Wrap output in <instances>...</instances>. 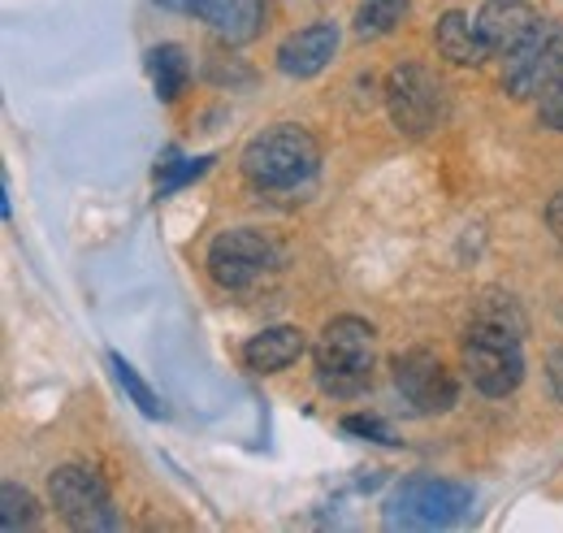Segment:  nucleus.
I'll return each instance as SVG.
<instances>
[{"mask_svg": "<svg viewBox=\"0 0 563 533\" xmlns=\"http://www.w3.org/2000/svg\"><path fill=\"white\" fill-rule=\"evenodd\" d=\"M239 165H243V178L252 187H261V192H290V187H303V183L317 178L321 148H317V139L303 127L282 122V127L252 134L243 156H239Z\"/></svg>", "mask_w": 563, "mask_h": 533, "instance_id": "nucleus-1", "label": "nucleus"}, {"mask_svg": "<svg viewBox=\"0 0 563 533\" xmlns=\"http://www.w3.org/2000/svg\"><path fill=\"white\" fill-rule=\"evenodd\" d=\"M373 347H377V334L368 322L360 317H334L317 347H312V360H317V382L325 395H360L373 378Z\"/></svg>", "mask_w": 563, "mask_h": 533, "instance_id": "nucleus-2", "label": "nucleus"}, {"mask_svg": "<svg viewBox=\"0 0 563 533\" xmlns=\"http://www.w3.org/2000/svg\"><path fill=\"white\" fill-rule=\"evenodd\" d=\"M473 516V490L460 481L412 477L386 499V530H451Z\"/></svg>", "mask_w": 563, "mask_h": 533, "instance_id": "nucleus-3", "label": "nucleus"}, {"mask_svg": "<svg viewBox=\"0 0 563 533\" xmlns=\"http://www.w3.org/2000/svg\"><path fill=\"white\" fill-rule=\"evenodd\" d=\"M464 373H468V382H473L482 395H490V400L511 395V391L525 382L520 334L468 322V334H464Z\"/></svg>", "mask_w": 563, "mask_h": 533, "instance_id": "nucleus-4", "label": "nucleus"}, {"mask_svg": "<svg viewBox=\"0 0 563 533\" xmlns=\"http://www.w3.org/2000/svg\"><path fill=\"white\" fill-rule=\"evenodd\" d=\"M48 499L57 508V516L82 533H104L118 530L122 516L113 508V494L104 486V477L87 465H62L48 477Z\"/></svg>", "mask_w": 563, "mask_h": 533, "instance_id": "nucleus-5", "label": "nucleus"}, {"mask_svg": "<svg viewBox=\"0 0 563 533\" xmlns=\"http://www.w3.org/2000/svg\"><path fill=\"white\" fill-rule=\"evenodd\" d=\"M386 109L404 134H429L446 113V87L424 66H395L386 78Z\"/></svg>", "mask_w": 563, "mask_h": 533, "instance_id": "nucleus-6", "label": "nucleus"}, {"mask_svg": "<svg viewBox=\"0 0 563 533\" xmlns=\"http://www.w3.org/2000/svg\"><path fill=\"white\" fill-rule=\"evenodd\" d=\"M503 62H507V66H503V87H507L511 100H533V96H542V87L563 69V22L542 18L538 31H533L516 53H507Z\"/></svg>", "mask_w": 563, "mask_h": 533, "instance_id": "nucleus-7", "label": "nucleus"}, {"mask_svg": "<svg viewBox=\"0 0 563 533\" xmlns=\"http://www.w3.org/2000/svg\"><path fill=\"white\" fill-rule=\"evenodd\" d=\"M274 265H278V248H274L261 230H247V226L217 235L209 248L212 282L225 286V291H247V286H256Z\"/></svg>", "mask_w": 563, "mask_h": 533, "instance_id": "nucleus-8", "label": "nucleus"}, {"mask_svg": "<svg viewBox=\"0 0 563 533\" xmlns=\"http://www.w3.org/2000/svg\"><path fill=\"white\" fill-rule=\"evenodd\" d=\"M395 391L404 395V403L421 416H438L451 412L460 400V382L455 373L424 347H412L404 356H395Z\"/></svg>", "mask_w": 563, "mask_h": 533, "instance_id": "nucleus-9", "label": "nucleus"}, {"mask_svg": "<svg viewBox=\"0 0 563 533\" xmlns=\"http://www.w3.org/2000/svg\"><path fill=\"white\" fill-rule=\"evenodd\" d=\"M339 53V26L334 22H312L290 31L278 44V69L286 78H317Z\"/></svg>", "mask_w": 563, "mask_h": 533, "instance_id": "nucleus-10", "label": "nucleus"}, {"mask_svg": "<svg viewBox=\"0 0 563 533\" xmlns=\"http://www.w3.org/2000/svg\"><path fill=\"white\" fill-rule=\"evenodd\" d=\"M538 22H542L538 9L525 4V0H486V4L477 9V31H482L486 48L498 53V57L516 53V48L538 31Z\"/></svg>", "mask_w": 563, "mask_h": 533, "instance_id": "nucleus-11", "label": "nucleus"}, {"mask_svg": "<svg viewBox=\"0 0 563 533\" xmlns=\"http://www.w3.org/2000/svg\"><path fill=\"white\" fill-rule=\"evenodd\" d=\"M196 18H205L225 44H252L265 31V0H200Z\"/></svg>", "mask_w": 563, "mask_h": 533, "instance_id": "nucleus-12", "label": "nucleus"}, {"mask_svg": "<svg viewBox=\"0 0 563 533\" xmlns=\"http://www.w3.org/2000/svg\"><path fill=\"white\" fill-rule=\"evenodd\" d=\"M303 351H308L303 330H295V326H269V330L252 334V338L243 342V365H247L252 373H282V369H290Z\"/></svg>", "mask_w": 563, "mask_h": 533, "instance_id": "nucleus-13", "label": "nucleus"}, {"mask_svg": "<svg viewBox=\"0 0 563 533\" xmlns=\"http://www.w3.org/2000/svg\"><path fill=\"white\" fill-rule=\"evenodd\" d=\"M433 44H438V53H442L446 62H455V66H482V62L490 57V48H486L477 22H473L468 13H460V9H446V13L438 18Z\"/></svg>", "mask_w": 563, "mask_h": 533, "instance_id": "nucleus-14", "label": "nucleus"}, {"mask_svg": "<svg viewBox=\"0 0 563 533\" xmlns=\"http://www.w3.org/2000/svg\"><path fill=\"white\" fill-rule=\"evenodd\" d=\"M147 74H152L156 96H161L165 105H174V100L187 91V83H191V62H187V53H183L178 44H156V48L147 53Z\"/></svg>", "mask_w": 563, "mask_h": 533, "instance_id": "nucleus-15", "label": "nucleus"}, {"mask_svg": "<svg viewBox=\"0 0 563 533\" xmlns=\"http://www.w3.org/2000/svg\"><path fill=\"white\" fill-rule=\"evenodd\" d=\"M408 13H412V0H364V4L355 9V35H360V40H382V35H390Z\"/></svg>", "mask_w": 563, "mask_h": 533, "instance_id": "nucleus-16", "label": "nucleus"}, {"mask_svg": "<svg viewBox=\"0 0 563 533\" xmlns=\"http://www.w3.org/2000/svg\"><path fill=\"white\" fill-rule=\"evenodd\" d=\"M0 525L9 533L35 530V525H40V503H35V494L22 490L18 481H4V490H0Z\"/></svg>", "mask_w": 563, "mask_h": 533, "instance_id": "nucleus-17", "label": "nucleus"}, {"mask_svg": "<svg viewBox=\"0 0 563 533\" xmlns=\"http://www.w3.org/2000/svg\"><path fill=\"white\" fill-rule=\"evenodd\" d=\"M109 365H113V378L122 382V391L131 395V403H140L143 416H165V403L156 400V391L140 378V369L122 356V351H109Z\"/></svg>", "mask_w": 563, "mask_h": 533, "instance_id": "nucleus-18", "label": "nucleus"}, {"mask_svg": "<svg viewBox=\"0 0 563 533\" xmlns=\"http://www.w3.org/2000/svg\"><path fill=\"white\" fill-rule=\"evenodd\" d=\"M473 322H482V326H498V330H511V334H520V338H525V313H520V304H516L511 295H498V291H486V295L477 300Z\"/></svg>", "mask_w": 563, "mask_h": 533, "instance_id": "nucleus-19", "label": "nucleus"}, {"mask_svg": "<svg viewBox=\"0 0 563 533\" xmlns=\"http://www.w3.org/2000/svg\"><path fill=\"white\" fill-rule=\"evenodd\" d=\"M538 118H542V127L563 131V69L542 87V96H538Z\"/></svg>", "mask_w": 563, "mask_h": 533, "instance_id": "nucleus-20", "label": "nucleus"}, {"mask_svg": "<svg viewBox=\"0 0 563 533\" xmlns=\"http://www.w3.org/2000/svg\"><path fill=\"white\" fill-rule=\"evenodd\" d=\"M343 429L355 434V438H368V443H386V447H395L399 438H395V429L382 421V416H343Z\"/></svg>", "mask_w": 563, "mask_h": 533, "instance_id": "nucleus-21", "label": "nucleus"}, {"mask_svg": "<svg viewBox=\"0 0 563 533\" xmlns=\"http://www.w3.org/2000/svg\"><path fill=\"white\" fill-rule=\"evenodd\" d=\"M205 170H209V156H196V161H187L183 170H174L169 178H161V196H165V192H178V187H187V183H191V178H200Z\"/></svg>", "mask_w": 563, "mask_h": 533, "instance_id": "nucleus-22", "label": "nucleus"}, {"mask_svg": "<svg viewBox=\"0 0 563 533\" xmlns=\"http://www.w3.org/2000/svg\"><path fill=\"white\" fill-rule=\"evenodd\" d=\"M547 387H551L555 403H563V347H555V351L547 356Z\"/></svg>", "mask_w": 563, "mask_h": 533, "instance_id": "nucleus-23", "label": "nucleus"}, {"mask_svg": "<svg viewBox=\"0 0 563 533\" xmlns=\"http://www.w3.org/2000/svg\"><path fill=\"white\" fill-rule=\"evenodd\" d=\"M547 221H551V230H555V235L563 239V192L555 196V200H551V208H547Z\"/></svg>", "mask_w": 563, "mask_h": 533, "instance_id": "nucleus-24", "label": "nucleus"}, {"mask_svg": "<svg viewBox=\"0 0 563 533\" xmlns=\"http://www.w3.org/2000/svg\"><path fill=\"white\" fill-rule=\"evenodd\" d=\"M156 4H165V9H174V13H196L200 0H156Z\"/></svg>", "mask_w": 563, "mask_h": 533, "instance_id": "nucleus-25", "label": "nucleus"}]
</instances>
